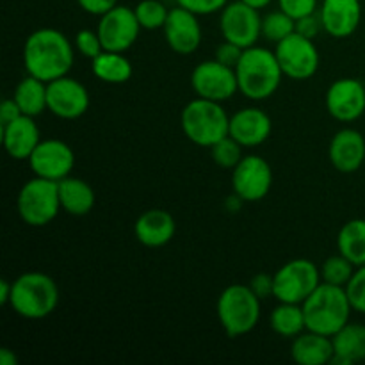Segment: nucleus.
<instances>
[{"label":"nucleus","mask_w":365,"mask_h":365,"mask_svg":"<svg viewBox=\"0 0 365 365\" xmlns=\"http://www.w3.org/2000/svg\"><path fill=\"white\" fill-rule=\"evenodd\" d=\"M103 50L109 52H127L139 38V25L135 11L127 6H116L100 16L96 27Z\"/></svg>","instance_id":"13"},{"label":"nucleus","mask_w":365,"mask_h":365,"mask_svg":"<svg viewBox=\"0 0 365 365\" xmlns=\"http://www.w3.org/2000/svg\"><path fill=\"white\" fill-rule=\"evenodd\" d=\"M180 127L189 141L203 148H212L230 132V116L221 102L198 96L182 109Z\"/></svg>","instance_id":"5"},{"label":"nucleus","mask_w":365,"mask_h":365,"mask_svg":"<svg viewBox=\"0 0 365 365\" xmlns=\"http://www.w3.org/2000/svg\"><path fill=\"white\" fill-rule=\"evenodd\" d=\"M95 191L86 180L77 177H66L59 182L61 210L70 216H86L95 207Z\"/></svg>","instance_id":"25"},{"label":"nucleus","mask_w":365,"mask_h":365,"mask_svg":"<svg viewBox=\"0 0 365 365\" xmlns=\"http://www.w3.org/2000/svg\"><path fill=\"white\" fill-rule=\"evenodd\" d=\"M91 70L93 75L106 84H125L132 77V63L123 52L103 50L91 61Z\"/></svg>","instance_id":"26"},{"label":"nucleus","mask_w":365,"mask_h":365,"mask_svg":"<svg viewBox=\"0 0 365 365\" xmlns=\"http://www.w3.org/2000/svg\"><path fill=\"white\" fill-rule=\"evenodd\" d=\"M57 305L59 287L48 274L29 271L13 282L9 307L24 319H45L57 309Z\"/></svg>","instance_id":"4"},{"label":"nucleus","mask_w":365,"mask_h":365,"mask_svg":"<svg viewBox=\"0 0 365 365\" xmlns=\"http://www.w3.org/2000/svg\"><path fill=\"white\" fill-rule=\"evenodd\" d=\"M242 150H245V146L239 145L234 138L227 135L210 148V155L221 170H234L245 157Z\"/></svg>","instance_id":"33"},{"label":"nucleus","mask_w":365,"mask_h":365,"mask_svg":"<svg viewBox=\"0 0 365 365\" xmlns=\"http://www.w3.org/2000/svg\"><path fill=\"white\" fill-rule=\"evenodd\" d=\"M262 299L250 285L234 284L223 289L217 298V319L228 337H242L255 330L260 321Z\"/></svg>","instance_id":"6"},{"label":"nucleus","mask_w":365,"mask_h":365,"mask_svg":"<svg viewBox=\"0 0 365 365\" xmlns=\"http://www.w3.org/2000/svg\"><path fill=\"white\" fill-rule=\"evenodd\" d=\"M75 50H77L81 56L88 57V59H95L96 56L103 52L102 41H100V36L96 31H89V29H84V31H78L75 34Z\"/></svg>","instance_id":"35"},{"label":"nucleus","mask_w":365,"mask_h":365,"mask_svg":"<svg viewBox=\"0 0 365 365\" xmlns=\"http://www.w3.org/2000/svg\"><path fill=\"white\" fill-rule=\"evenodd\" d=\"M273 130V121L269 114L257 107H245L230 116V132L228 135L234 138L245 148H255L269 139Z\"/></svg>","instance_id":"19"},{"label":"nucleus","mask_w":365,"mask_h":365,"mask_svg":"<svg viewBox=\"0 0 365 365\" xmlns=\"http://www.w3.org/2000/svg\"><path fill=\"white\" fill-rule=\"evenodd\" d=\"M163 31L168 46L180 56L195 53L202 43V27H200L198 14L182 6L170 9Z\"/></svg>","instance_id":"17"},{"label":"nucleus","mask_w":365,"mask_h":365,"mask_svg":"<svg viewBox=\"0 0 365 365\" xmlns=\"http://www.w3.org/2000/svg\"><path fill=\"white\" fill-rule=\"evenodd\" d=\"M319 18L328 36L335 39L349 38L362 21V4L360 0H323Z\"/></svg>","instance_id":"18"},{"label":"nucleus","mask_w":365,"mask_h":365,"mask_svg":"<svg viewBox=\"0 0 365 365\" xmlns=\"http://www.w3.org/2000/svg\"><path fill=\"white\" fill-rule=\"evenodd\" d=\"M334 342L335 365H353L365 360V327L359 323H348L331 337Z\"/></svg>","instance_id":"24"},{"label":"nucleus","mask_w":365,"mask_h":365,"mask_svg":"<svg viewBox=\"0 0 365 365\" xmlns=\"http://www.w3.org/2000/svg\"><path fill=\"white\" fill-rule=\"evenodd\" d=\"M29 166L34 177L61 182L73 171L75 153L71 146L61 139H41L29 157Z\"/></svg>","instance_id":"15"},{"label":"nucleus","mask_w":365,"mask_h":365,"mask_svg":"<svg viewBox=\"0 0 365 365\" xmlns=\"http://www.w3.org/2000/svg\"><path fill=\"white\" fill-rule=\"evenodd\" d=\"M242 2L248 4V6L255 7V9L260 11V9H264V7L269 6V4L273 2V0H242Z\"/></svg>","instance_id":"45"},{"label":"nucleus","mask_w":365,"mask_h":365,"mask_svg":"<svg viewBox=\"0 0 365 365\" xmlns=\"http://www.w3.org/2000/svg\"><path fill=\"white\" fill-rule=\"evenodd\" d=\"M18 214L29 227L41 228L52 223L61 210L59 182L34 177L21 185L16 200Z\"/></svg>","instance_id":"7"},{"label":"nucleus","mask_w":365,"mask_h":365,"mask_svg":"<svg viewBox=\"0 0 365 365\" xmlns=\"http://www.w3.org/2000/svg\"><path fill=\"white\" fill-rule=\"evenodd\" d=\"M220 31L225 41L235 43L241 48H250L262 38V16L259 9L242 0L228 2L221 11Z\"/></svg>","instance_id":"10"},{"label":"nucleus","mask_w":365,"mask_h":365,"mask_svg":"<svg viewBox=\"0 0 365 365\" xmlns=\"http://www.w3.org/2000/svg\"><path fill=\"white\" fill-rule=\"evenodd\" d=\"M271 330L284 339H294L307 330L303 307L298 303H282L274 307L269 317Z\"/></svg>","instance_id":"28"},{"label":"nucleus","mask_w":365,"mask_h":365,"mask_svg":"<svg viewBox=\"0 0 365 365\" xmlns=\"http://www.w3.org/2000/svg\"><path fill=\"white\" fill-rule=\"evenodd\" d=\"M242 52H245V48H241V46L235 45V43L223 41L220 46H217L216 57H214V59L220 61V63L225 64V66L235 68L239 64V61H241Z\"/></svg>","instance_id":"38"},{"label":"nucleus","mask_w":365,"mask_h":365,"mask_svg":"<svg viewBox=\"0 0 365 365\" xmlns=\"http://www.w3.org/2000/svg\"><path fill=\"white\" fill-rule=\"evenodd\" d=\"M82 11L93 14V16H102L107 11L118 6V0H77Z\"/></svg>","instance_id":"41"},{"label":"nucleus","mask_w":365,"mask_h":365,"mask_svg":"<svg viewBox=\"0 0 365 365\" xmlns=\"http://www.w3.org/2000/svg\"><path fill=\"white\" fill-rule=\"evenodd\" d=\"M321 31H323V24H321L319 14H310L302 20H296V32H299L305 38L314 39Z\"/></svg>","instance_id":"40"},{"label":"nucleus","mask_w":365,"mask_h":365,"mask_svg":"<svg viewBox=\"0 0 365 365\" xmlns=\"http://www.w3.org/2000/svg\"><path fill=\"white\" fill-rule=\"evenodd\" d=\"M296 32V20L278 9L262 16V38L269 43H280L287 36Z\"/></svg>","instance_id":"30"},{"label":"nucleus","mask_w":365,"mask_h":365,"mask_svg":"<svg viewBox=\"0 0 365 365\" xmlns=\"http://www.w3.org/2000/svg\"><path fill=\"white\" fill-rule=\"evenodd\" d=\"M273 187V170L264 157L245 155L232 170V189L241 202H260Z\"/></svg>","instance_id":"11"},{"label":"nucleus","mask_w":365,"mask_h":365,"mask_svg":"<svg viewBox=\"0 0 365 365\" xmlns=\"http://www.w3.org/2000/svg\"><path fill=\"white\" fill-rule=\"evenodd\" d=\"M21 56L27 75L48 84L70 73L75 63V45L57 29L43 27L27 36Z\"/></svg>","instance_id":"1"},{"label":"nucleus","mask_w":365,"mask_h":365,"mask_svg":"<svg viewBox=\"0 0 365 365\" xmlns=\"http://www.w3.org/2000/svg\"><path fill=\"white\" fill-rule=\"evenodd\" d=\"M177 2L178 6L192 11L198 16H207V14L221 13L228 4V0H177Z\"/></svg>","instance_id":"37"},{"label":"nucleus","mask_w":365,"mask_h":365,"mask_svg":"<svg viewBox=\"0 0 365 365\" xmlns=\"http://www.w3.org/2000/svg\"><path fill=\"white\" fill-rule=\"evenodd\" d=\"M235 75L239 91L255 102L271 98L280 88L282 78L285 77L277 53L257 45L245 48L241 61L235 66Z\"/></svg>","instance_id":"2"},{"label":"nucleus","mask_w":365,"mask_h":365,"mask_svg":"<svg viewBox=\"0 0 365 365\" xmlns=\"http://www.w3.org/2000/svg\"><path fill=\"white\" fill-rule=\"evenodd\" d=\"M274 53L284 75L292 81H307L319 70L321 57L316 43L299 32H294L277 43Z\"/></svg>","instance_id":"9"},{"label":"nucleus","mask_w":365,"mask_h":365,"mask_svg":"<svg viewBox=\"0 0 365 365\" xmlns=\"http://www.w3.org/2000/svg\"><path fill=\"white\" fill-rule=\"evenodd\" d=\"M89 91L81 81L64 75L46 84L48 110L61 120H78L89 109Z\"/></svg>","instance_id":"14"},{"label":"nucleus","mask_w":365,"mask_h":365,"mask_svg":"<svg viewBox=\"0 0 365 365\" xmlns=\"http://www.w3.org/2000/svg\"><path fill=\"white\" fill-rule=\"evenodd\" d=\"M177 232L175 217L164 209H150L135 220V239L146 248H160L166 246Z\"/></svg>","instance_id":"22"},{"label":"nucleus","mask_w":365,"mask_h":365,"mask_svg":"<svg viewBox=\"0 0 365 365\" xmlns=\"http://www.w3.org/2000/svg\"><path fill=\"white\" fill-rule=\"evenodd\" d=\"M14 102L20 107L21 114L25 116H39L41 113L48 110V103H46V82L39 81V78L27 75L18 82L16 89L13 95Z\"/></svg>","instance_id":"27"},{"label":"nucleus","mask_w":365,"mask_h":365,"mask_svg":"<svg viewBox=\"0 0 365 365\" xmlns=\"http://www.w3.org/2000/svg\"><path fill=\"white\" fill-rule=\"evenodd\" d=\"M307 330L334 337L341 328L349 323L353 307L349 303L346 287L321 282L319 287L303 302Z\"/></svg>","instance_id":"3"},{"label":"nucleus","mask_w":365,"mask_h":365,"mask_svg":"<svg viewBox=\"0 0 365 365\" xmlns=\"http://www.w3.org/2000/svg\"><path fill=\"white\" fill-rule=\"evenodd\" d=\"M317 6H319V0H278V9H282L294 20L316 14Z\"/></svg>","instance_id":"36"},{"label":"nucleus","mask_w":365,"mask_h":365,"mask_svg":"<svg viewBox=\"0 0 365 365\" xmlns=\"http://www.w3.org/2000/svg\"><path fill=\"white\" fill-rule=\"evenodd\" d=\"M11 292H13V282L2 278L0 280V305H9Z\"/></svg>","instance_id":"43"},{"label":"nucleus","mask_w":365,"mask_h":365,"mask_svg":"<svg viewBox=\"0 0 365 365\" xmlns=\"http://www.w3.org/2000/svg\"><path fill=\"white\" fill-rule=\"evenodd\" d=\"M291 356L299 365H324L334 359V342L331 337L305 330L292 339Z\"/></svg>","instance_id":"23"},{"label":"nucleus","mask_w":365,"mask_h":365,"mask_svg":"<svg viewBox=\"0 0 365 365\" xmlns=\"http://www.w3.org/2000/svg\"><path fill=\"white\" fill-rule=\"evenodd\" d=\"M0 135H2V145L7 155L16 160H29L36 146L41 143L38 123L34 118L25 116V114L0 128Z\"/></svg>","instance_id":"21"},{"label":"nucleus","mask_w":365,"mask_h":365,"mask_svg":"<svg viewBox=\"0 0 365 365\" xmlns=\"http://www.w3.org/2000/svg\"><path fill=\"white\" fill-rule=\"evenodd\" d=\"M18 116H21V110L18 103L14 102V98L4 100L2 106H0V128L6 127L13 120H16Z\"/></svg>","instance_id":"42"},{"label":"nucleus","mask_w":365,"mask_h":365,"mask_svg":"<svg viewBox=\"0 0 365 365\" xmlns=\"http://www.w3.org/2000/svg\"><path fill=\"white\" fill-rule=\"evenodd\" d=\"M337 250L356 267L365 264V220H349L337 235Z\"/></svg>","instance_id":"29"},{"label":"nucleus","mask_w":365,"mask_h":365,"mask_svg":"<svg viewBox=\"0 0 365 365\" xmlns=\"http://www.w3.org/2000/svg\"><path fill=\"white\" fill-rule=\"evenodd\" d=\"M250 287L252 291L259 296L260 299H266L269 296H273V287H274V282H273V274H267V273H259L252 278L250 282Z\"/></svg>","instance_id":"39"},{"label":"nucleus","mask_w":365,"mask_h":365,"mask_svg":"<svg viewBox=\"0 0 365 365\" xmlns=\"http://www.w3.org/2000/svg\"><path fill=\"white\" fill-rule=\"evenodd\" d=\"M331 166L341 173H355L365 164V138L355 128H342L328 146Z\"/></svg>","instance_id":"20"},{"label":"nucleus","mask_w":365,"mask_h":365,"mask_svg":"<svg viewBox=\"0 0 365 365\" xmlns=\"http://www.w3.org/2000/svg\"><path fill=\"white\" fill-rule=\"evenodd\" d=\"M0 365H18L16 353L11 351L9 348L0 349Z\"/></svg>","instance_id":"44"},{"label":"nucleus","mask_w":365,"mask_h":365,"mask_svg":"<svg viewBox=\"0 0 365 365\" xmlns=\"http://www.w3.org/2000/svg\"><path fill=\"white\" fill-rule=\"evenodd\" d=\"M273 296L282 303L303 305L307 298L321 285V269L309 259H294L285 262L273 274Z\"/></svg>","instance_id":"8"},{"label":"nucleus","mask_w":365,"mask_h":365,"mask_svg":"<svg viewBox=\"0 0 365 365\" xmlns=\"http://www.w3.org/2000/svg\"><path fill=\"white\" fill-rule=\"evenodd\" d=\"M327 110L334 120L342 123L356 121L365 113V86L353 77L337 78L327 89Z\"/></svg>","instance_id":"16"},{"label":"nucleus","mask_w":365,"mask_h":365,"mask_svg":"<svg viewBox=\"0 0 365 365\" xmlns=\"http://www.w3.org/2000/svg\"><path fill=\"white\" fill-rule=\"evenodd\" d=\"M346 292H348L353 310L359 314H365V264L356 267L351 280L346 285Z\"/></svg>","instance_id":"34"},{"label":"nucleus","mask_w":365,"mask_h":365,"mask_svg":"<svg viewBox=\"0 0 365 365\" xmlns=\"http://www.w3.org/2000/svg\"><path fill=\"white\" fill-rule=\"evenodd\" d=\"M191 86L200 98L214 100V102L230 100L239 91L235 68L225 66L216 59L203 61L192 70Z\"/></svg>","instance_id":"12"},{"label":"nucleus","mask_w":365,"mask_h":365,"mask_svg":"<svg viewBox=\"0 0 365 365\" xmlns=\"http://www.w3.org/2000/svg\"><path fill=\"white\" fill-rule=\"evenodd\" d=\"M135 16H138L139 25L145 31H157L163 29L168 20L170 9L164 6L160 0H141L138 6L134 7Z\"/></svg>","instance_id":"32"},{"label":"nucleus","mask_w":365,"mask_h":365,"mask_svg":"<svg viewBox=\"0 0 365 365\" xmlns=\"http://www.w3.org/2000/svg\"><path fill=\"white\" fill-rule=\"evenodd\" d=\"M319 269L323 282L331 285H339V287H346L348 282L351 280L356 266L351 260H348L344 255L339 253V255L328 257V259L321 264Z\"/></svg>","instance_id":"31"}]
</instances>
